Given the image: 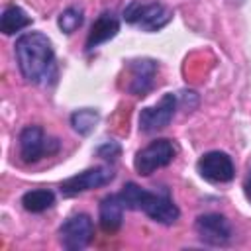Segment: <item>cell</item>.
Wrapping results in <instances>:
<instances>
[{"label": "cell", "instance_id": "6da1fadb", "mask_svg": "<svg viewBox=\"0 0 251 251\" xmlns=\"http://www.w3.org/2000/svg\"><path fill=\"white\" fill-rule=\"evenodd\" d=\"M16 61L22 76L31 84H51L57 78V63L51 39L41 31H27L16 39Z\"/></svg>", "mask_w": 251, "mask_h": 251}, {"label": "cell", "instance_id": "7a4b0ae2", "mask_svg": "<svg viewBox=\"0 0 251 251\" xmlns=\"http://www.w3.org/2000/svg\"><path fill=\"white\" fill-rule=\"evenodd\" d=\"M120 198L127 210H141L157 224L171 226L180 216V210L173 202L167 188H163L161 192H151L135 182H126L120 190Z\"/></svg>", "mask_w": 251, "mask_h": 251}, {"label": "cell", "instance_id": "3957f363", "mask_svg": "<svg viewBox=\"0 0 251 251\" xmlns=\"http://www.w3.org/2000/svg\"><path fill=\"white\" fill-rule=\"evenodd\" d=\"M124 18H126V22L151 33V31L163 29L173 20V12L167 6H163L161 2L143 4L139 0H131L124 10Z\"/></svg>", "mask_w": 251, "mask_h": 251}, {"label": "cell", "instance_id": "277c9868", "mask_svg": "<svg viewBox=\"0 0 251 251\" xmlns=\"http://www.w3.org/2000/svg\"><path fill=\"white\" fill-rule=\"evenodd\" d=\"M175 155H176V145L171 139H155L135 153L133 167L137 175L149 176L157 169H163L169 163H173Z\"/></svg>", "mask_w": 251, "mask_h": 251}, {"label": "cell", "instance_id": "5b68a950", "mask_svg": "<svg viewBox=\"0 0 251 251\" xmlns=\"http://www.w3.org/2000/svg\"><path fill=\"white\" fill-rule=\"evenodd\" d=\"M20 159L24 163H37L45 155L59 151L57 139H47L39 126H25L20 131Z\"/></svg>", "mask_w": 251, "mask_h": 251}, {"label": "cell", "instance_id": "8992f818", "mask_svg": "<svg viewBox=\"0 0 251 251\" xmlns=\"http://www.w3.org/2000/svg\"><path fill=\"white\" fill-rule=\"evenodd\" d=\"M94 226L88 214H73L59 227V241L69 251H80L92 241Z\"/></svg>", "mask_w": 251, "mask_h": 251}, {"label": "cell", "instance_id": "52a82bcc", "mask_svg": "<svg viewBox=\"0 0 251 251\" xmlns=\"http://www.w3.org/2000/svg\"><path fill=\"white\" fill-rule=\"evenodd\" d=\"M175 112H176V94L173 92L163 94L157 106L143 108L139 112V131L151 135V133L165 129L171 124Z\"/></svg>", "mask_w": 251, "mask_h": 251}, {"label": "cell", "instance_id": "ba28073f", "mask_svg": "<svg viewBox=\"0 0 251 251\" xmlns=\"http://www.w3.org/2000/svg\"><path fill=\"white\" fill-rule=\"evenodd\" d=\"M196 169H198V173H200V176L204 180L214 182V184L229 182L235 176L233 161L224 151H208V153H204L198 159Z\"/></svg>", "mask_w": 251, "mask_h": 251}, {"label": "cell", "instance_id": "9c48e42d", "mask_svg": "<svg viewBox=\"0 0 251 251\" xmlns=\"http://www.w3.org/2000/svg\"><path fill=\"white\" fill-rule=\"evenodd\" d=\"M112 178H114V171L110 167L86 169V171H82V173H78V175L69 176L67 180H63L61 182V194L63 196H76L80 192L106 186Z\"/></svg>", "mask_w": 251, "mask_h": 251}, {"label": "cell", "instance_id": "30bf717a", "mask_svg": "<svg viewBox=\"0 0 251 251\" xmlns=\"http://www.w3.org/2000/svg\"><path fill=\"white\" fill-rule=\"evenodd\" d=\"M194 227H196L198 237L204 243L214 245V247L227 245L231 239V226H229L227 218L222 214H216V212H208V214L198 216Z\"/></svg>", "mask_w": 251, "mask_h": 251}, {"label": "cell", "instance_id": "8fae6325", "mask_svg": "<svg viewBox=\"0 0 251 251\" xmlns=\"http://www.w3.org/2000/svg\"><path fill=\"white\" fill-rule=\"evenodd\" d=\"M127 71H129L127 92H131L133 96H145L153 88L155 75H157V61L135 59V61H129Z\"/></svg>", "mask_w": 251, "mask_h": 251}, {"label": "cell", "instance_id": "7c38bea8", "mask_svg": "<svg viewBox=\"0 0 251 251\" xmlns=\"http://www.w3.org/2000/svg\"><path fill=\"white\" fill-rule=\"evenodd\" d=\"M124 210H126V206H124V202H122V198H120V192L102 198V200H100V206H98L100 227H102L106 233H116V231L122 227Z\"/></svg>", "mask_w": 251, "mask_h": 251}, {"label": "cell", "instance_id": "4fadbf2b", "mask_svg": "<svg viewBox=\"0 0 251 251\" xmlns=\"http://www.w3.org/2000/svg\"><path fill=\"white\" fill-rule=\"evenodd\" d=\"M118 31H120V20H118L112 12H102V14L94 20V24H92V27H90V31H88V37H86V51H92V49H96L98 45L110 41L112 37H116Z\"/></svg>", "mask_w": 251, "mask_h": 251}, {"label": "cell", "instance_id": "5bb4252c", "mask_svg": "<svg viewBox=\"0 0 251 251\" xmlns=\"http://www.w3.org/2000/svg\"><path fill=\"white\" fill-rule=\"evenodd\" d=\"M31 24V18L20 8V6H8L0 16V31L4 35H12L22 31Z\"/></svg>", "mask_w": 251, "mask_h": 251}, {"label": "cell", "instance_id": "9a60e30c", "mask_svg": "<svg viewBox=\"0 0 251 251\" xmlns=\"http://www.w3.org/2000/svg\"><path fill=\"white\" fill-rule=\"evenodd\" d=\"M55 204V194L49 188H35V190H27L22 196V206L31 212V214H41L45 210H49Z\"/></svg>", "mask_w": 251, "mask_h": 251}, {"label": "cell", "instance_id": "2e32d148", "mask_svg": "<svg viewBox=\"0 0 251 251\" xmlns=\"http://www.w3.org/2000/svg\"><path fill=\"white\" fill-rule=\"evenodd\" d=\"M98 120H100V114L90 108H82V110H76L71 114V126L80 135H88L96 127Z\"/></svg>", "mask_w": 251, "mask_h": 251}, {"label": "cell", "instance_id": "e0dca14e", "mask_svg": "<svg viewBox=\"0 0 251 251\" xmlns=\"http://www.w3.org/2000/svg\"><path fill=\"white\" fill-rule=\"evenodd\" d=\"M82 20H84V18H82V10L76 8V6H71V8H67V10H63V12L59 14L57 25H59L61 31L73 33V31H76V29L82 25Z\"/></svg>", "mask_w": 251, "mask_h": 251}, {"label": "cell", "instance_id": "ac0fdd59", "mask_svg": "<svg viewBox=\"0 0 251 251\" xmlns=\"http://www.w3.org/2000/svg\"><path fill=\"white\" fill-rule=\"evenodd\" d=\"M120 153H122V147L116 141H106V143H102L96 149V155L102 157V159H106V161H110V163H114L120 157Z\"/></svg>", "mask_w": 251, "mask_h": 251}, {"label": "cell", "instance_id": "d6986e66", "mask_svg": "<svg viewBox=\"0 0 251 251\" xmlns=\"http://www.w3.org/2000/svg\"><path fill=\"white\" fill-rule=\"evenodd\" d=\"M243 192H245V198L251 202V169L247 171V176H245V182H243Z\"/></svg>", "mask_w": 251, "mask_h": 251}]
</instances>
